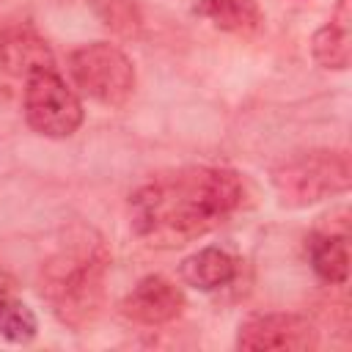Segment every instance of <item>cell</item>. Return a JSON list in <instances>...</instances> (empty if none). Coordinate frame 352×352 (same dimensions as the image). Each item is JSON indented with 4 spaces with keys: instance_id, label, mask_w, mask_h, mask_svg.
Returning a JSON list of instances; mask_svg holds the SVG:
<instances>
[{
    "instance_id": "obj_1",
    "label": "cell",
    "mask_w": 352,
    "mask_h": 352,
    "mask_svg": "<svg viewBox=\"0 0 352 352\" xmlns=\"http://www.w3.org/2000/svg\"><path fill=\"white\" fill-rule=\"evenodd\" d=\"M242 204V182L228 168L192 165L157 176L129 195L138 236L184 242L226 223Z\"/></svg>"
},
{
    "instance_id": "obj_2",
    "label": "cell",
    "mask_w": 352,
    "mask_h": 352,
    "mask_svg": "<svg viewBox=\"0 0 352 352\" xmlns=\"http://www.w3.org/2000/svg\"><path fill=\"white\" fill-rule=\"evenodd\" d=\"M107 248L91 226H72L58 250L41 264V297L72 327L94 319L104 294Z\"/></svg>"
},
{
    "instance_id": "obj_3",
    "label": "cell",
    "mask_w": 352,
    "mask_h": 352,
    "mask_svg": "<svg viewBox=\"0 0 352 352\" xmlns=\"http://www.w3.org/2000/svg\"><path fill=\"white\" fill-rule=\"evenodd\" d=\"M270 179L283 206L302 209L346 192L352 187V165L346 151L311 148L280 160L272 168Z\"/></svg>"
},
{
    "instance_id": "obj_4",
    "label": "cell",
    "mask_w": 352,
    "mask_h": 352,
    "mask_svg": "<svg viewBox=\"0 0 352 352\" xmlns=\"http://www.w3.org/2000/svg\"><path fill=\"white\" fill-rule=\"evenodd\" d=\"M22 113L28 126L41 138H69L82 124V102L55 66H36L25 77Z\"/></svg>"
},
{
    "instance_id": "obj_5",
    "label": "cell",
    "mask_w": 352,
    "mask_h": 352,
    "mask_svg": "<svg viewBox=\"0 0 352 352\" xmlns=\"http://www.w3.org/2000/svg\"><path fill=\"white\" fill-rule=\"evenodd\" d=\"M69 74L88 99L104 107H121L135 94V66L110 41L74 47L69 52Z\"/></svg>"
},
{
    "instance_id": "obj_6",
    "label": "cell",
    "mask_w": 352,
    "mask_h": 352,
    "mask_svg": "<svg viewBox=\"0 0 352 352\" xmlns=\"http://www.w3.org/2000/svg\"><path fill=\"white\" fill-rule=\"evenodd\" d=\"M236 346L245 352H305L316 346V327L305 316L289 311L253 314L242 319Z\"/></svg>"
},
{
    "instance_id": "obj_7",
    "label": "cell",
    "mask_w": 352,
    "mask_h": 352,
    "mask_svg": "<svg viewBox=\"0 0 352 352\" xmlns=\"http://www.w3.org/2000/svg\"><path fill=\"white\" fill-rule=\"evenodd\" d=\"M182 311H184V294L165 275L140 278L121 302V314L126 319H132L138 324H148V327L168 324Z\"/></svg>"
},
{
    "instance_id": "obj_8",
    "label": "cell",
    "mask_w": 352,
    "mask_h": 352,
    "mask_svg": "<svg viewBox=\"0 0 352 352\" xmlns=\"http://www.w3.org/2000/svg\"><path fill=\"white\" fill-rule=\"evenodd\" d=\"M311 55L322 69L344 72L352 60V8L349 0H338L330 19L311 36Z\"/></svg>"
},
{
    "instance_id": "obj_9",
    "label": "cell",
    "mask_w": 352,
    "mask_h": 352,
    "mask_svg": "<svg viewBox=\"0 0 352 352\" xmlns=\"http://www.w3.org/2000/svg\"><path fill=\"white\" fill-rule=\"evenodd\" d=\"M236 270H239V261L226 248L206 245L182 261L179 275L187 286L198 292H217L236 278Z\"/></svg>"
},
{
    "instance_id": "obj_10",
    "label": "cell",
    "mask_w": 352,
    "mask_h": 352,
    "mask_svg": "<svg viewBox=\"0 0 352 352\" xmlns=\"http://www.w3.org/2000/svg\"><path fill=\"white\" fill-rule=\"evenodd\" d=\"M311 270L324 283H346L349 278V236L346 231H314L305 239Z\"/></svg>"
},
{
    "instance_id": "obj_11",
    "label": "cell",
    "mask_w": 352,
    "mask_h": 352,
    "mask_svg": "<svg viewBox=\"0 0 352 352\" xmlns=\"http://www.w3.org/2000/svg\"><path fill=\"white\" fill-rule=\"evenodd\" d=\"M214 28L226 33H256L264 22L258 0H204L198 8Z\"/></svg>"
},
{
    "instance_id": "obj_12",
    "label": "cell",
    "mask_w": 352,
    "mask_h": 352,
    "mask_svg": "<svg viewBox=\"0 0 352 352\" xmlns=\"http://www.w3.org/2000/svg\"><path fill=\"white\" fill-rule=\"evenodd\" d=\"M38 333L36 314L14 294L0 297V338L8 344H30Z\"/></svg>"
},
{
    "instance_id": "obj_13",
    "label": "cell",
    "mask_w": 352,
    "mask_h": 352,
    "mask_svg": "<svg viewBox=\"0 0 352 352\" xmlns=\"http://www.w3.org/2000/svg\"><path fill=\"white\" fill-rule=\"evenodd\" d=\"M11 292H14V278L0 267V297L3 294H11Z\"/></svg>"
}]
</instances>
